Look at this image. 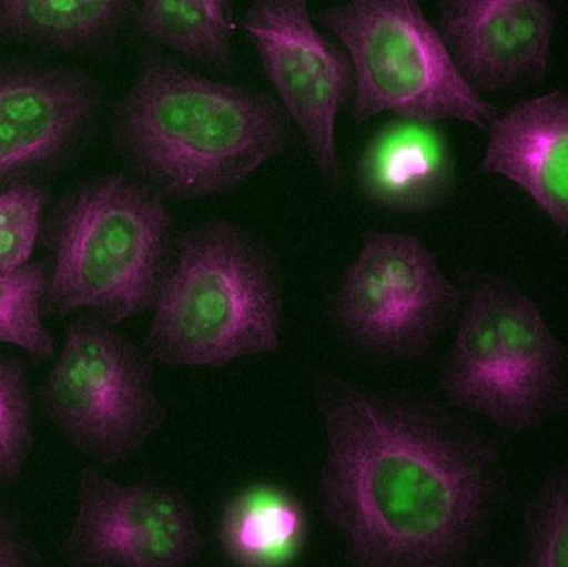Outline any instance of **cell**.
<instances>
[{
	"label": "cell",
	"mask_w": 568,
	"mask_h": 567,
	"mask_svg": "<svg viewBox=\"0 0 568 567\" xmlns=\"http://www.w3.org/2000/svg\"><path fill=\"white\" fill-rule=\"evenodd\" d=\"M317 502L347 567H468L505 507L501 444L440 399L320 374Z\"/></svg>",
	"instance_id": "cell-1"
},
{
	"label": "cell",
	"mask_w": 568,
	"mask_h": 567,
	"mask_svg": "<svg viewBox=\"0 0 568 567\" xmlns=\"http://www.w3.org/2000/svg\"><path fill=\"white\" fill-rule=\"evenodd\" d=\"M115 143L173 196L202 199L247 182L287 142V115L256 90L194 74L151 50L118 104Z\"/></svg>",
	"instance_id": "cell-2"
},
{
	"label": "cell",
	"mask_w": 568,
	"mask_h": 567,
	"mask_svg": "<svg viewBox=\"0 0 568 567\" xmlns=\"http://www.w3.org/2000/svg\"><path fill=\"white\" fill-rule=\"evenodd\" d=\"M148 355L186 369H220L282 345L284 284L276 255L231 222L181 237L153 302Z\"/></svg>",
	"instance_id": "cell-3"
},
{
	"label": "cell",
	"mask_w": 568,
	"mask_h": 567,
	"mask_svg": "<svg viewBox=\"0 0 568 567\" xmlns=\"http://www.w3.org/2000/svg\"><path fill=\"white\" fill-rule=\"evenodd\" d=\"M440 401L505 435L537 432L568 411V355L540 303L503 273L462 291Z\"/></svg>",
	"instance_id": "cell-4"
},
{
	"label": "cell",
	"mask_w": 568,
	"mask_h": 567,
	"mask_svg": "<svg viewBox=\"0 0 568 567\" xmlns=\"http://www.w3.org/2000/svg\"><path fill=\"white\" fill-rule=\"evenodd\" d=\"M317 21L335 36L353 70V118H394L486 130L498 110L462 78L416 0H347Z\"/></svg>",
	"instance_id": "cell-5"
},
{
	"label": "cell",
	"mask_w": 568,
	"mask_h": 567,
	"mask_svg": "<svg viewBox=\"0 0 568 567\" xmlns=\"http://www.w3.org/2000/svg\"><path fill=\"white\" fill-rule=\"evenodd\" d=\"M166 231L164 204L140 183L108 176L83 188L58 231L49 308L110 326L150 308L164 276Z\"/></svg>",
	"instance_id": "cell-6"
},
{
	"label": "cell",
	"mask_w": 568,
	"mask_h": 567,
	"mask_svg": "<svg viewBox=\"0 0 568 567\" xmlns=\"http://www.w3.org/2000/svg\"><path fill=\"white\" fill-rule=\"evenodd\" d=\"M462 288L418 236L367 231L335 285L336 334L379 363H416L457 321Z\"/></svg>",
	"instance_id": "cell-7"
},
{
	"label": "cell",
	"mask_w": 568,
	"mask_h": 567,
	"mask_svg": "<svg viewBox=\"0 0 568 567\" xmlns=\"http://www.w3.org/2000/svg\"><path fill=\"white\" fill-rule=\"evenodd\" d=\"M42 401L61 436L100 464L132 457L165 421L146 360L110 324L89 316L68 328Z\"/></svg>",
	"instance_id": "cell-8"
},
{
	"label": "cell",
	"mask_w": 568,
	"mask_h": 567,
	"mask_svg": "<svg viewBox=\"0 0 568 567\" xmlns=\"http://www.w3.org/2000/svg\"><path fill=\"white\" fill-rule=\"evenodd\" d=\"M282 110L328 185L342 179L336 124L354 79L349 60L311 17L306 0H256L242 18Z\"/></svg>",
	"instance_id": "cell-9"
},
{
	"label": "cell",
	"mask_w": 568,
	"mask_h": 567,
	"mask_svg": "<svg viewBox=\"0 0 568 567\" xmlns=\"http://www.w3.org/2000/svg\"><path fill=\"white\" fill-rule=\"evenodd\" d=\"M197 516L179 490L81 473L64 558L71 567H190L204 551Z\"/></svg>",
	"instance_id": "cell-10"
},
{
	"label": "cell",
	"mask_w": 568,
	"mask_h": 567,
	"mask_svg": "<svg viewBox=\"0 0 568 567\" xmlns=\"http://www.w3.org/2000/svg\"><path fill=\"white\" fill-rule=\"evenodd\" d=\"M439 32L474 92L537 85L551 63L557 14L548 0H444Z\"/></svg>",
	"instance_id": "cell-11"
},
{
	"label": "cell",
	"mask_w": 568,
	"mask_h": 567,
	"mask_svg": "<svg viewBox=\"0 0 568 567\" xmlns=\"http://www.w3.org/2000/svg\"><path fill=\"white\" fill-rule=\"evenodd\" d=\"M487 130L480 169L520 188L562 236L568 233V93L517 101Z\"/></svg>",
	"instance_id": "cell-12"
},
{
	"label": "cell",
	"mask_w": 568,
	"mask_h": 567,
	"mask_svg": "<svg viewBox=\"0 0 568 567\" xmlns=\"http://www.w3.org/2000/svg\"><path fill=\"white\" fill-rule=\"evenodd\" d=\"M98 87L70 70L0 75V182L55 158L98 107Z\"/></svg>",
	"instance_id": "cell-13"
},
{
	"label": "cell",
	"mask_w": 568,
	"mask_h": 567,
	"mask_svg": "<svg viewBox=\"0 0 568 567\" xmlns=\"http://www.w3.org/2000/svg\"><path fill=\"white\" fill-rule=\"evenodd\" d=\"M356 183L368 204L416 215L443 207L457 186V156L440 124L390 119L362 148Z\"/></svg>",
	"instance_id": "cell-14"
},
{
	"label": "cell",
	"mask_w": 568,
	"mask_h": 567,
	"mask_svg": "<svg viewBox=\"0 0 568 567\" xmlns=\"http://www.w3.org/2000/svg\"><path fill=\"white\" fill-rule=\"evenodd\" d=\"M310 540L306 508L288 490L255 484L231 498L220 525L224 555L236 567H292Z\"/></svg>",
	"instance_id": "cell-15"
},
{
	"label": "cell",
	"mask_w": 568,
	"mask_h": 567,
	"mask_svg": "<svg viewBox=\"0 0 568 567\" xmlns=\"http://www.w3.org/2000/svg\"><path fill=\"white\" fill-rule=\"evenodd\" d=\"M130 6L125 0H0V38L81 49L111 34Z\"/></svg>",
	"instance_id": "cell-16"
},
{
	"label": "cell",
	"mask_w": 568,
	"mask_h": 567,
	"mask_svg": "<svg viewBox=\"0 0 568 567\" xmlns=\"http://www.w3.org/2000/svg\"><path fill=\"white\" fill-rule=\"evenodd\" d=\"M136 28L199 63H231L236 24L227 0H144L136 9Z\"/></svg>",
	"instance_id": "cell-17"
},
{
	"label": "cell",
	"mask_w": 568,
	"mask_h": 567,
	"mask_svg": "<svg viewBox=\"0 0 568 567\" xmlns=\"http://www.w3.org/2000/svg\"><path fill=\"white\" fill-rule=\"evenodd\" d=\"M517 567H568V465L542 476L523 512Z\"/></svg>",
	"instance_id": "cell-18"
},
{
	"label": "cell",
	"mask_w": 568,
	"mask_h": 567,
	"mask_svg": "<svg viewBox=\"0 0 568 567\" xmlns=\"http://www.w3.org/2000/svg\"><path fill=\"white\" fill-rule=\"evenodd\" d=\"M47 287L45 269L39 263L0 274V343L18 346L36 360H50L55 353L42 321Z\"/></svg>",
	"instance_id": "cell-19"
},
{
	"label": "cell",
	"mask_w": 568,
	"mask_h": 567,
	"mask_svg": "<svg viewBox=\"0 0 568 567\" xmlns=\"http://www.w3.org/2000/svg\"><path fill=\"white\" fill-rule=\"evenodd\" d=\"M45 193L21 185L0 194V274L28 265L38 242Z\"/></svg>",
	"instance_id": "cell-20"
},
{
	"label": "cell",
	"mask_w": 568,
	"mask_h": 567,
	"mask_svg": "<svg viewBox=\"0 0 568 567\" xmlns=\"http://www.w3.org/2000/svg\"><path fill=\"white\" fill-rule=\"evenodd\" d=\"M31 444L27 383L13 364L0 360V484L12 479Z\"/></svg>",
	"instance_id": "cell-21"
},
{
	"label": "cell",
	"mask_w": 568,
	"mask_h": 567,
	"mask_svg": "<svg viewBox=\"0 0 568 567\" xmlns=\"http://www.w3.org/2000/svg\"><path fill=\"white\" fill-rule=\"evenodd\" d=\"M27 545L7 519L0 516V567H28Z\"/></svg>",
	"instance_id": "cell-22"
},
{
	"label": "cell",
	"mask_w": 568,
	"mask_h": 567,
	"mask_svg": "<svg viewBox=\"0 0 568 567\" xmlns=\"http://www.w3.org/2000/svg\"><path fill=\"white\" fill-rule=\"evenodd\" d=\"M476 567H505L501 561L495 558L480 559Z\"/></svg>",
	"instance_id": "cell-23"
}]
</instances>
